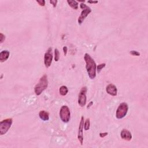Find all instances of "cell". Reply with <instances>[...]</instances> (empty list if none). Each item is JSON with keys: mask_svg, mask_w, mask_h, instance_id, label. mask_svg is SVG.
I'll return each instance as SVG.
<instances>
[{"mask_svg": "<svg viewBox=\"0 0 148 148\" xmlns=\"http://www.w3.org/2000/svg\"><path fill=\"white\" fill-rule=\"evenodd\" d=\"M84 59L86 62V68L87 72L88 73L89 76L91 79H94L96 76L97 65L96 64L91 56L88 53L85 55Z\"/></svg>", "mask_w": 148, "mask_h": 148, "instance_id": "1", "label": "cell"}, {"mask_svg": "<svg viewBox=\"0 0 148 148\" xmlns=\"http://www.w3.org/2000/svg\"><path fill=\"white\" fill-rule=\"evenodd\" d=\"M48 86V80L47 76L46 75L42 76L39 82L35 85L34 87V91L37 95H41L42 93L45 90Z\"/></svg>", "mask_w": 148, "mask_h": 148, "instance_id": "2", "label": "cell"}, {"mask_svg": "<svg viewBox=\"0 0 148 148\" xmlns=\"http://www.w3.org/2000/svg\"><path fill=\"white\" fill-rule=\"evenodd\" d=\"M128 110V105L126 103H123L120 104L116 110V116L119 119H121L124 118L127 113Z\"/></svg>", "mask_w": 148, "mask_h": 148, "instance_id": "3", "label": "cell"}, {"mask_svg": "<svg viewBox=\"0 0 148 148\" xmlns=\"http://www.w3.org/2000/svg\"><path fill=\"white\" fill-rule=\"evenodd\" d=\"M13 120L12 119H7L0 123V135H3L5 134L9 130L12 126Z\"/></svg>", "mask_w": 148, "mask_h": 148, "instance_id": "4", "label": "cell"}, {"mask_svg": "<svg viewBox=\"0 0 148 148\" xmlns=\"http://www.w3.org/2000/svg\"><path fill=\"white\" fill-rule=\"evenodd\" d=\"M70 110L67 106L64 105L60 110V117L64 123H68L70 120Z\"/></svg>", "mask_w": 148, "mask_h": 148, "instance_id": "5", "label": "cell"}, {"mask_svg": "<svg viewBox=\"0 0 148 148\" xmlns=\"http://www.w3.org/2000/svg\"><path fill=\"white\" fill-rule=\"evenodd\" d=\"M86 87H83L81 89L78 97V104L80 107H84L86 103Z\"/></svg>", "mask_w": 148, "mask_h": 148, "instance_id": "6", "label": "cell"}, {"mask_svg": "<svg viewBox=\"0 0 148 148\" xmlns=\"http://www.w3.org/2000/svg\"><path fill=\"white\" fill-rule=\"evenodd\" d=\"M53 60V55L52 53V48L49 47L47 51L46 52L44 56V64L46 68H49L51 65Z\"/></svg>", "mask_w": 148, "mask_h": 148, "instance_id": "7", "label": "cell"}, {"mask_svg": "<svg viewBox=\"0 0 148 148\" xmlns=\"http://www.w3.org/2000/svg\"><path fill=\"white\" fill-rule=\"evenodd\" d=\"M91 12V9L89 7H87L85 8L84 9H83V10L81 12L80 16H79L78 20V22L79 24H81L83 23V21L85 20V19L87 17L89 14Z\"/></svg>", "mask_w": 148, "mask_h": 148, "instance_id": "8", "label": "cell"}, {"mask_svg": "<svg viewBox=\"0 0 148 148\" xmlns=\"http://www.w3.org/2000/svg\"><path fill=\"white\" fill-rule=\"evenodd\" d=\"M83 127H84V117L82 116L80 122V124H79L78 134V139L79 142H80V144L82 145H83Z\"/></svg>", "mask_w": 148, "mask_h": 148, "instance_id": "9", "label": "cell"}, {"mask_svg": "<svg viewBox=\"0 0 148 148\" xmlns=\"http://www.w3.org/2000/svg\"><path fill=\"white\" fill-rule=\"evenodd\" d=\"M106 91H107L108 94L112 96H116L117 95L118 90L116 86L113 84H109L106 87Z\"/></svg>", "mask_w": 148, "mask_h": 148, "instance_id": "10", "label": "cell"}, {"mask_svg": "<svg viewBox=\"0 0 148 148\" xmlns=\"http://www.w3.org/2000/svg\"><path fill=\"white\" fill-rule=\"evenodd\" d=\"M121 137L122 139H124V140L130 141L132 139V135L131 133L128 130H126V129H123L121 132Z\"/></svg>", "mask_w": 148, "mask_h": 148, "instance_id": "11", "label": "cell"}, {"mask_svg": "<svg viewBox=\"0 0 148 148\" xmlns=\"http://www.w3.org/2000/svg\"><path fill=\"white\" fill-rule=\"evenodd\" d=\"M10 53L8 51H3L0 53V61L3 62L7 61L9 57Z\"/></svg>", "mask_w": 148, "mask_h": 148, "instance_id": "12", "label": "cell"}, {"mask_svg": "<svg viewBox=\"0 0 148 148\" xmlns=\"http://www.w3.org/2000/svg\"><path fill=\"white\" fill-rule=\"evenodd\" d=\"M39 116L43 121H47L49 119V114L45 110H41L39 113Z\"/></svg>", "mask_w": 148, "mask_h": 148, "instance_id": "13", "label": "cell"}, {"mask_svg": "<svg viewBox=\"0 0 148 148\" xmlns=\"http://www.w3.org/2000/svg\"><path fill=\"white\" fill-rule=\"evenodd\" d=\"M68 4H69V5L71 7L72 9L75 10H77L78 9V2L76 1H70L68 0L67 1Z\"/></svg>", "mask_w": 148, "mask_h": 148, "instance_id": "14", "label": "cell"}, {"mask_svg": "<svg viewBox=\"0 0 148 148\" xmlns=\"http://www.w3.org/2000/svg\"><path fill=\"white\" fill-rule=\"evenodd\" d=\"M68 91V90L67 87L65 86H62L61 87H60V88L59 89V92L60 94L62 96H65L67 94Z\"/></svg>", "mask_w": 148, "mask_h": 148, "instance_id": "15", "label": "cell"}, {"mask_svg": "<svg viewBox=\"0 0 148 148\" xmlns=\"http://www.w3.org/2000/svg\"><path fill=\"white\" fill-rule=\"evenodd\" d=\"M90 119H87L86 122L84 123V128L85 130H88L90 128Z\"/></svg>", "mask_w": 148, "mask_h": 148, "instance_id": "16", "label": "cell"}, {"mask_svg": "<svg viewBox=\"0 0 148 148\" xmlns=\"http://www.w3.org/2000/svg\"><path fill=\"white\" fill-rule=\"evenodd\" d=\"M60 59V52L57 49L55 50V61H58Z\"/></svg>", "mask_w": 148, "mask_h": 148, "instance_id": "17", "label": "cell"}, {"mask_svg": "<svg viewBox=\"0 0 148 148\" xmlns=\"http://www.w3.org/2000/svg\"><path fill=\"white\" fill-rule=\"evenodd\" d=\"M106 65V64L105 63H103V64H99V65H98L97 67V72L99 73L100 72V71L102 70V69H103V68L105 67Z\"/></svg>", "mask_w": 148, "mask_h": 148, "instance_id": "18", "label": "cell"}, {"mask_svg": "<svg viewBox=\"0 0 148 148\" xmlns=\"http://www.w3.org/2000/svg\"><path fill=\"white\" fill-rule=\"evenodd\" d=\"M130 54L133 56H140V53L139 52L135 51H131L130 52Z\"/></svg>", "mask_w": 148, "mask_h": 148, "instance_id": "19", "label": "cell"}, {"mask_svg": "<svg viewBox=\"0 0 148 148\" xmlns=\"http://www.w3.org/2000/svg\"><path fill=\"white\" fill-rule=\"evenodd\" d=\"M37 3H38V4L40 6H42V7H44L45 5V1L44 0H41V1H38V0H37Z\"/></svg>", "mask_w": 148, "mask_h": 148, "instance_id": "20", "label": "cell"}, {"mask_svg": "<svg viewBox=\"0 0 148 148\" xmlns=\"http://www.w3.org/2000/svg\"><path fill=\"white\" fill-rule=\"evenodd\" d=\"M5 39V37L3 33H1L0 34V42H1V43H2L4 42V41Z\"/></svg>", "mask_w": 148, "mask_h": 148, "instance_id": "21", "label": "cell"}, {"mask_svg": "<svg viewBox=\"0 0 148 148\" xmlns=\"http://www.w3.org/2000/svg\"><path fill=\"white\" fill-rule=\"evenodd\" d=\"M50 3H51L52 5H53V7H56L57 3V1H55V0H51V1H50Z\"/></svg>", "mask_w": 148, "mask_h": 148, "instance_id": "22", "label": "cell"}, {"mask_svg": "<svg viewBox=\"0 0 148 148\" xmlns=\"http://www.w3.org/2000/svg\"><path fill=\"white\" fill-rule=\"evenodd\" d=\"M108 135V133H100V137L101 138H104L105 136H107Z\"/></svg>", "mask_w": 148, "mask_h": 148, "instance_id": "23", "label": "cell"}, {"mask_svg": "<svg viewBox=\"0 0 148 148\" xmlns=\"http://www.w3.org/2000/svg\"><path fill=\"white\" fill-rule=\"evenodd\" d=\"M63 51H64V55L66 56L67 55V47L64 46L63 47Z\"/></svg>", "mask_w": 148, "mask_h": 148, "instance_id": "24", "label": "cell"}, {"mask_svg": "<svg viewBox=\"0 0 148 148\" xmlns=\"http://www.w3.org/2000/svg\"><path fill=\"white\" fill-rule=\"evenodd\" d=\"M87 3H90V4H97L98 3V1H87Z\"/></svg>", "mask_w": 148, "mask_h": 148, "instance_id": "25", "label": "cell"}, {"mask_svg": "<svg viewBox=\"0 0 148 148\" xmlns=\"http://www.w3.org/2000/svg\"><path fill=\"white\" fill-rule=\"evenodd\" d=\"M93 104V101H91L90 103L89 104H88V105H87V109H89V108H90V107L91 105H92Z\"/></svg>", "mask_w": 148, "mask_h": 148, "instance_id": "26", "label": "cell"}]
</instances>
